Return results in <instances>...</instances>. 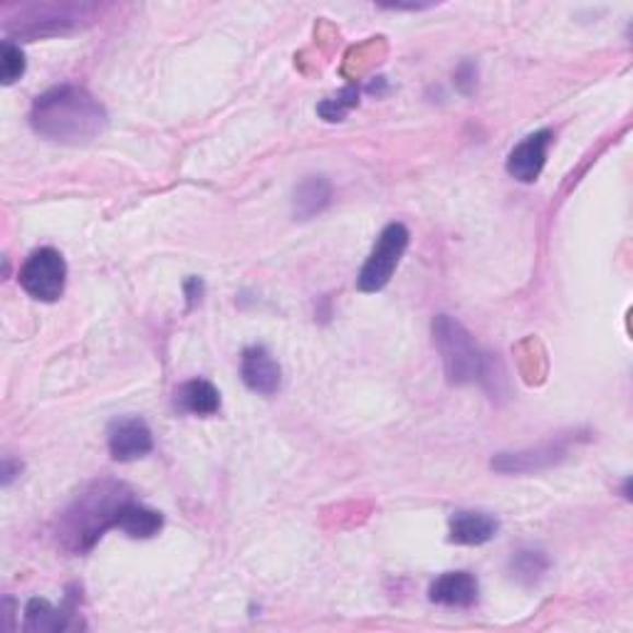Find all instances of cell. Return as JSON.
Instances as JSON below:
<instances>
[{
	"instance_id": "obj_1",
	"label": "cell",
	"mask_w": 633,
	"mask_h": 633,
	"mask_svg": "<svg viewBox=\"0 0 633 633\" xmlns=\"http://www.w3.org/2000/svg\"><path fill=\"white\" fill-rule=\"evenodd\" d=\"M107 109L90 90L60 84L33 102L31 127L37 137L55 144H90L107 129Z\"/></svg>"
},
{
	"instance_id": "obj_2",
	"label": "cell",
	"mask_w": 633,
	"mask_h": 633,
	"mask_svg": "<svg viewBox=\"0 0 633 633\" xmlns=\"http://www.w3.org/2000/svg\"><path fill=\"white\" fill-rule=\"evenodd\" d=\"M131 500L127 485L115 480L94 483L68 507L60 525V540L72 552H87L107 530H115L117 517Z\"/></svg>"
},
{
	"instance_id": "obj_3",
	"label": "cell",
	"mask_w": 633,
	"mask_h": 633,
	"mask_svg": "<svg viewBox=\"0 0 633 633\" xmlns=\"http://www.w3.org/2000/svg\"><path fill=\"white\" fill-rule=\"evenodd\" d=\"M431 335L441 354L448 384L466 386L483 379L488 356L480 352L476 337L468 332L466 325H460L450 315H436L431 325Z\"/></svg>"
},
{
	"instance_id": "obj_4",
	"label": "cell",
	"mask_w": 633,
	"mask_h": 633,
	"mask_svg": "<svg viewBox=\"0 0 633 633\" xmlns=\"http://www.w3.org/2000/svg\"><path fill=\"white\" fill-rule=\"evenodd\" d=\"M409 241L411 233L403 223L386 225L376 238L372 253H368L364 268L359 270L356 288L362 292H379L389 285L406 248H409Z\"/></svg>"
},
{
	"instance_id": "obj_5",
	"label": "cell",
	"mask_w": 633,
	"mask_h": 633,
	"mask_svg": "<svg viewBox=\"0 0 633 633\" xmlns=\"http://www.w3.org/2000/svg\"><path fill=\"white\" fill-rule=\"evenodd\" d=\"M21 288L37 302H58L68 282V262L55 248H37L21 268Z\"/></svg>"
},
{
	"instance_id": "obj_6",
	"label": "cell",
	"mask_w": 633,
	"mask_h": 633,
	"mask_svg": "<svg viewBox=\"0 0 633 633\" xmlns=\"http://www.w3.org/2000/svg\"><path fill=\"white\" fill-rule=\"evenodd\" d=\"M570 438H556L540 443L537 448L527 450H515V453H497L493 458L495 472H503V476H519V472H540L552 466H560V462L570 456Z\"/></svg>"
},
{
	"instance_id": "obj_7",
	"label": "cell",
	"mask_w": 633,
	"mask_h": 633,
	"mask_svg": "<svg viewBox=\"0 0 633 633\" xmlns=\"http://www.w3.org/2000/svg\"><path fill=\"white\" fill-rule=\"evenodd\" d=\"M109 456L119 462H131L154 450V436L144 419L139 415H119L107 429Z\"/></svg>"
},
{
	"instance_id": "obj_8",
	"label": "cell",
	"mask_w": 633,
	"mask_h": 633,
	"mask_svg": "<svg viewBox=\"0 0 633 633\" xmlns=\"http://www.w3.org/2000/svg\"><path fill=\"white\" fill-rule=\"evenodd\" d=\"M554 134L550 129H540L535 134L525 137L519 144L509 151L507 174L519 184H535L542 176L547 164V151H550Z\"/></svg>"
},
{
	"instance_id": "obj_9",
	"label": "cell",
	"mask_w": 633,
	"mask_h": 633,
	"mask_svg": "<svg viewBox=\"0 0 633 633\" xmlns=\"http://www.w3.org/2000/svg\"><path fill=\"white\" fill-rule=\"evenodd\" d=\"M241 376L250 391L276 396L282 386V368L266 347H248L241 356Z\"/></svg>"
},
{
	"instance_id": "obj_10",
	"label": "cell",
	"mask_w": 633,
	"mask_h": 633,
	"mask_svg": "<svg viewBox=\"0 0 633 633\" xmlns=\"http://www.w3.org/2000/svg\"><path fill=\"white\" fill-rule=\"evenodd\" d=\"M429 599L438 607L470 609L480 599V584L470 572H446L431 584Z\"/></svg>"
},
{
	"instance_id": "obj_11",
	"label": "cell",
	"mask_w": 633,
	"mask_h": 633,
	"mask_svg": "<svg viewBox=\"0 0 633 633\" xmlns=\"http://www.w3.org/2000/svg\"><path fill=\"white\" fill-rule=\"evenodd\" d=\"M500 532L497 517L490 513H478V509H458L450 515L448 540L460 547H480L495 540Z\"/></svg>"
},
{
	"instance_id": "obj_12",
	"label": "cell",
	"mask_w": 633,
	"mask_h": 633,
	"mask_svg": "<svg viewBox=\"0 0 633 633\" xmlns=\"http://www.w3.org/2000/svg\"><path fill=\"white\" fill-rule=\"evenodd\" d=\"M332 203V184L327 176H307L292 194V215L297 221H309Z\"/></svg>"
},
{
	"instance_id": "obj_13",
	"label": "cell",
	"mask_w": 633,
	"mask_h": 633,
	"mask_svg": "<svg viewBox=\"0 0 633 633\" xmlns=\"http://www.w3.org/2000/svg\"><path fill=\"white\" fill-rule=\"evenodd\" d=\"M78 21V8L68 5H33L27 11V21L17 25V33L27 37H43V35H58L65 33L70 25Z\"/></svg>"
},
{
	"instance_id": "obj_14",
	"label": "cell",
	"mask_w": 633,
	"mask_h": 633,
	"mask_svg": "<svg viewBox=\"0 0 633 633\" xmlns=\"http://www.w3.org/2000/svg\"><path fill=\"white\" fill-rule=\"evenodd\" d=\"M115 530L125 532L131 540H151V537H156L164 530V515L131 497L129 503L121 507Z\"/></svg>"
},
{
	"instance_id": "obj_15",
	"label": "cell",
	"mask_w": 633,
	"mask_h": 633,
	"mask_svg": "<svg viewBox=\"0 0 633 633\" xmlns=\"http://www.w3.org/2000/svg\"><path fill=\"white\" fill-rule=\"evenodd\" d=\"M74 599L70 597L65 607H52L47 599H31L25 607V631L40 633V631H68L72 626V617H74Z\"/></svg>"
},
{
	"instance_id": "obj_16",
	"label": "cell",
	"mask_w": 633,
	"mask_h": 633,
	"mask_svg": "<svg viewBox=\"0 0 633 633\" xmlns=\"http://www.w3.org/2000/svg\"><path fill=\"white\" fill-rule=\"evenodd\" d=\"M176 406L194 415H213L221 411V391L211 382L191 379L176 389Z\"/></svg>"
},
{
	"instance_id": "obj_17",
	"label": "cell",
	"mask_w": 633,
	"mask_h": 633,
	"mask_svg": "<svg viewBox=\"0 0 633 633\" xmlns=\"http://www.w3.org/2000/svg\"><path fill=\"white\" fill-rule=\"evenodd\" d=\"M550 570V556L542 550H519L509 560V572L517 582L523 584H537Z\"/></svg>"
},
{
	"instance_id": "obj_18",
	"label": "cell",
	"mask_w": 633,
	"mask_h": 633,
	"mask_svg": "<svg viewBox=\"0 0 633 633\" xmlns=\"http://www.w3.org/2000/svg\"><path fill=\"white\" fill-rule=\"evenodd\" d=\"M359 104V87L349 84L342 92H337L335 97H329L325 102L317 104V115L325 121H342L349 112H352Z\"/></svg>"
},
{
	"instance_id": "obj_19",
	"label": "cell",
	"mask_w": 633,
	"mask_h": 633,
	"mask_svg": "<svg viewBox=\"0 0 633 633\" xmlns=\"http://www.w3.org/2000/svg\"><path fill=\"white\" fill-rule=\"evenodd\" d=\"M0 58H3V84L11 87V84H15L25 74V55L21 45H15L11 37H8V40H3V47H0Z\"/></svg>"
},
{
	"instance_id": "obj_20",
	"label": "cell",
	"mask_w": 633,
	"mask_h": 633,
	"mask_svg": "<svg viewBox=\"0 0 633 633\" xmlns=\"http://www.w3.org/2000/svg\"><path fill=\"white\" fill-rule=\"evenodd\" d=\"M476 65L472 62H462L460 65V70L456 72V84L460 87V92H466L470 94L472 90H476Z\"/></svg>"
},
{
	"instance_id": "obj_21",
	"label": "cell",
	"mask_w": 633,
	"mask_h": 633,
	"mask_svg": "<svg viewBox=\"0 0 633 633\" xmlns=\"http://www.w3.org/2000/svg\"><path fill=\"white\" fill-rule=\"evenodd\" d=\"M184 290H186L188 307H196V302H201L203 290H206V288H203V280H201V278H188Z\"/></svg>"
},
{
	"instance_id": "obj_22",
	"label": "cell",
	"mask_w": 633,
	"mask_h": 633,
	"mask_svg": "<svg viewBox=\"0 0 633 633\" xmlns=\"http://www.w3.org/2000/svg\"><path fill=\"white\" fill-rule=\"evenodd\" d=\"M21 476V462H13L11 458L3 460V485L8 488L13 483V478Z\"/></svg>"
}]
</instances>
